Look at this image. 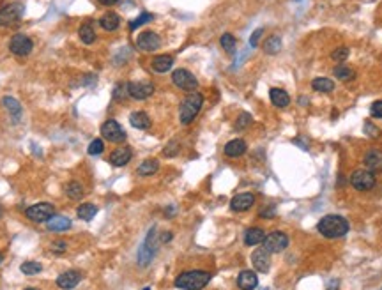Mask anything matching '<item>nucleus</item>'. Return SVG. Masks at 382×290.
Here are the masks:
<instances>
[{"label":"nucleus","instance_id":"f257e3e1","mask_svg":"<svg viewBox=\"0 0 382 290\" xmlns=\"http://www.w3.org/2000/svg\"><path fill=\"white\" fill-rule=\"evenodd\" d=\"M317 230L328 239H338V237H343L349 232V221L343 216L329 214V216H324L318 221Z\"/></svg>","mask_w":382,"mask_h":290},{"label":"nucleus","instance_id":"f03ea898","mask_svg":"<svg viewBox=\"0 0 382 290\" xmlns=\"http://www.w3.org/2000/svg\"><path fill=\"white\" fill-rule=\"evenodd\" d=\"M211 281V273L207 271H186L175 278V287L182 290H202Z\"/></svg>","mask_w":382,"mask_h":290},{"label":"nucleus","instance_id":"7ed1b4c3","mask_svg":"<svg viewBox=\"0 0 382 290\" xmlns=\"http://www.w3.org/2000/svg\"><path fill=\"white\" fill-rule=\"evenodd\" d=\"M202 105H204V96L200 92H189L188 96L182 99L181 108H179L181 124H191L198 112L202 110Z\"/></svg>","mask_w":382,"mask_h":290},{"label":"nucleus","instance_id":"20e7f679","mask_svg":"<svg viewBox=\"0 0 382 290\" xmlns=\"http://www.w3.org/2000/svg\"><path fill=\"white\" fill-rule=\"evenodd\" d=\"M154 255H156V226L149 230L147 237L143 239L140 249H138V265L147 267L152 262Z\"/></svg>","mask_w":382,"mask_h":290},{"label":"nucleus","instance_id":"39448f33","mask_svg":"<svg viewBox=\"0 0 382 290\" xmlns=\"http://www.w3.org/2000/svg\"><path fill=\"white\" fill-rule=\"evenodd\" d=\"M172 82L177 89L184 90V92H197L198 89V80L188 69H175L172 73Z\"/></svg>","mask_w":382,"mask_h":290},{"label":"nucleus","instance_id":"423d86ee","mask_svg":"<svg viewBox=\"0 0 382 290\" xmlns=\"http://www.w3.org/2000/svg\"><path fill=\"white\" fill-rule=\"evenodd\" d=\"M23 4L20 2H11L0 7V27H9L14 25L16 22H20V18L23 16Z\"/></svg>","mask_w":382,"mask_h":290},{"label":"nucleus","instance_id":"0eeeda50","mask_svg":"<svg viewBox=\"0 0 382 290\" xmlns=\"http://www.w3.org/2000/svg\"><path fill=\"white\" fill-rule=\"evenodd\" d=\"M53 214H55L53 205L48 204V202H41V204L30 205V207L25 210V216L29 218L30 221H34V223H46Z\"/></svg>","mask_w":382,"mask_h":290},{"label":"nucleus","instance_id":"6e6552de","mask_svg":"<svg viewBox=\"0 0 382 290\" xmlns=\"http://www.w3.org/2000/svg\"><path fill=\"white\" fill-rule=\"evenodd\" d=\"M101 134L105 140L111 142V144H122L126 140V131L122 129V126L119 124L113 119H108V121L103 122L101 126Z\"/></svg>","mask_w":382,"mask_h":290},{"label":"nucleus","instance_id":"1a4fd4ad","mask_svg":"<svg viewBox=\"0 0 382 290\" xmlns=\"http://www.w3.org/2000/svg\"><path fill=\"white\" fill-rule=\"evenodd\" d=\"M350 186L356 188L357 191H368L375 186V176L370 170H356L350 176Z\"/></svg>","mask_w":382,"mask_h":290},{"label":"nucleus","instance_id":"9d476101","mask_svg":"<svg viewBox=\"0 0 382 290\" xmlns=\"http://www.w3.org/2000/svg\"><path fill=\"white\" fill-rule=\"evenodd\" d=\"M32 48H34V43H32V39L27 37L25 34H16L9 41L11 53L18 55V57H25V55H29Z\"/></svg>","mask_w":382,"mask_h":290},{"label":"nucleus","instance_id":"9b49d317","mask_svg":"<svg viewBox=\"0 0 382 290\" xmlns=\"http://www.w3.org/2000/svg\"><path fill=\"white\" fill-rule=\"evenodd\" d=\"M161 46V37L152 30H143L137 37V48L142 51H156Z\"/></svg>","mask_w":382,"mask_h":290},{"label":"nucleus","instance_id":"f8f14e48","mask_svg":"<svg viewBox=\"0 0 382 290\" xmlns=\"http://www.w3.org/2000/svg\"><path fill=\"white\" fill-rule=\"evenodd\" d=\"M286 246H289V237L283 232H273L264 239V248L269 253H281L286 249Z\"/></svg>","mask_w":382,"mask_h":290},{"label":"nucleus","instance_id":"ddd939ff","mask_svg":"<svg viewBox=\"0 0 382 290\" xmlns=\"http://www.w3.org/2000/svg\"><path fill=\"white\" fill-rule=\"evenodd\" d=\"M127 94L133 99H147L154 94V85L150 82H129Z\"/></svg>","mask_w":382,"mask_h":290},{"label":"nucleus","instance_id":"4468645a","mask_svg":"<svg viewBox=\"0 0 382 290\" xmlns=\"http://www.w3.org/2000/svg\"><path fill=\"white\" fill-rule=\"evenodd\" d=\"M252 264L258 273H268L271 267V253L264 246H262V248H257L252 255Z\"/></svg>","mask_w":382,"mask_h":290},{"label":"nucleus","instance_id":"2eb2a0df","mask_svg":"<svg viewBox=\"0 0 382 290\" xmlns=\"http://www.w3.org/2000/svg\"><path fill=\"white\" fill-rule=\"evenodd\" d=\"M255 205V195L252 193H239L230 200V209L236 212H244Z\"/></svg>","mask_w":382,"mask_h":290},{"label":"nucleus","instance_id":"dca6fc26","mask_svg":"<svg viewBox=\"0 0 382 290\" xmlns=\"http://www.w3.org/2000/svg\"><path fill=\"white\" fill-rule=\"evenodd\" d=\"M82 281V273L80 271H66L57 278V287L62 290H73Z\"/></svg>","mask_w":382,"mask_h":290},{"label":"nucleus","instance_id":"f3484780","mask_svg":"<svg viewBox=\"0 0 382 290\" xmlns=\"http://www.w3.org/2000/svg\"><path fill=\"white\" fill-rule=\"evenodd\" d=\"M131 158H133V150L129 147H117L108 156V161L113 166H124L131 161Z\"/></svg>","mask_w":382,"mask_h":290},{"label":"nucleus","instance_id":"a211bd4d","mask_svg":"<svg viewBox=\"0 0 382 290\" xmlns=\"http://www.w3.org/2000/svg\"><path fill=\"white\" fill-rule=\"evenodd\" d=\"M366 170L370 172H382V150L379 149H372L365 154L363 158Z\"/></svg>","mask_w":382,"mask_h":290},{"label":"nucleus","instance_id":"6ab92c4d","mask_svg":"<svg viewBox=\"0 0 382 290\" xmlns=\"http://www.w3.org/2000/svg\"><path fill=\"white\" fill-rule=\"evenodd\" d=\"M246 149H248L246 142L242 140V138H236V140H230L228 144L225 145L223 152H225V156H228V158H237V156H242V154L246 152Z\"/></svg>","mask_w":382,"mask_h":290},{"label":"nucleus","instance_id":"aec40b11","mask_svg":"<svg viewBox=\"0 0 382 290\" xmlns=\"http://www.w3.org/2000/svg\"><path fill=\"white\" fill-rule=\"evenodd\" d=\"M46 226L50 232H66L71 226V220L66 216H61V214H53V216L46 221Z\"/></svg>","mask_w":382,"mask_h":290},{"label":"nucleus","instance_id":"412c9836","mask_svg":"<svg viewBox=\"0 0 382 290\" xmlns=\"http://www.w3.org/2000/svg\"><path fill=\"white\" fill-rule=\"evenodd\" d=\"M258 285V278L253 271H242L237 276V287L241 290H255Z\"/></svg>","mask_w":382,"mask_h":290},{"label":"nucleus","instance_id":"4be33fe9","mask_svg":"<svg viewBox=\"0 0 382 290\" xmlns=\"http://www.w3.org/2000/svg\"><path fill=\"white\" fill-rule=\"evenodd\" d=\"M269 98H271V103H273L276 108H286V106L290 105V96L283 89H278V87L269 90Z\"/></svg>","mask_w":382,"mask_h":290},{"label":"nucleus","instance_id":"5701e85b","mask_svg":"<svg viewBox=\"0 0 382 290\" xmlns=\"http://www.w3.org/2000/svg\"><path fill=\"white\" fill-rule=\"evenodd\" d=\"M150 66H152V71H156V73H166V71L172 69L174 57L172 55H158V57L152 59Z\"/></svg>","mask_w":382,"mask_h":290},{"label":"nucleus","instance_id":"b1692460","mask_svg":"<svg viewBox=\"0 0 382 290\" xmlns=\"http://www.w3.org/2000/svg\"><path fill=\"white\" fill-rule=\"evenodd\" d=\"M265 239V232L260 228V226H252V228L246 230L244 234V242L246 246H257V244H262Z\"/></svg>","mask_w":382,"mask_h":290},{"label":"nucleus","instance_id":"393cba45","mask_svg":"<svg viewBox=\"0 0 382 290\" xmlns=\"http://www.w3.org/2000/svg\"><path fill=\"white\" fill-rule=\"evenodd\" d=\"M99 25L105 30H108V32H113V30H117L119 25H121V18H119L117 13H106L99 20Z\"/></svg>","mask_w":382,"mask_h":290},{"label":"nucleus","instance_id":"a878e982","mask_svg":"<svg viewBox=\"0 0 382 290\" xmlns=\"http://www.w3.org/2000/svg\"><path fill=\"white\" fill-rule=\"evenodd\" d=\"M129 122L137 129H149L150 128V117L145 112H133L129 115Z\"/></svg>","mask_w":382,"mask_h":290},{"label":"nucleus","instance_id":"bb28decb","mask_svg":"<svg viewBox=\"0 0 382 290\" xmlns=\"http://www.w3.org/2000/svg\"><path fill=\"white\" fill-rule=\"evenodd\" d=\"M159 170V163L158 160H154V158H149V160H143L140 165H138L137 168V173L138 176H154Z\"/></svg>","mask_w":382,"mask_h":290},{"label":"nucleus","instance_id":"cd10ccee","mask_svg":"<svg viewBox=\"0 0 382 290\" xmlns=\"http://www.w3.org/2000/svg\"><path fill=\"white\" fill-rule=\"evenodd\" d=\"M66 195L69 198H73V200H82L83 197H85V189H83V184L78 181H71L66 184Z\"/></svg>","mask_w":382,"mask_h":290},{"label":"nucleus","instance_id":"c85d7f7f","mask_svg":"<svg viewBox=\"0 0 382 290\" xmlns=\"http://www.w3.org/2000/svg\"><path fill=\"white\" fill-rule=\"evenodd\" d=\"M2 105L6 106V110L11 113V117H14V121H18V119L22 117V105H20L14 98L6 96L2 99Z\"/></svg>","mask_w":382,"mask_h":290},{"label":"nucleus","instance_id":"c756f323","mask_svg":"<svg viewBox=\"0 0 382 290\" xmlns=\"http://www.w3.org/2000/svg\"><path fill=\"white\" fill-rule=\"evenodd\" d=\"M78 35H80V39L85 43V45H92V43L96 41V32H94L92 23H90V22L83 23V25L80 27V30H78Z\"/></svg>","mask_w":382,"mask_h":290},{"label":"nucleus","instance_id":"7c9ffc66","mask_svg":"<svg viewBox=\"0 0 382 290\" xmlns=\"http://www.w3.org/2000/svg\"><path fill=\"white\" fill-rule=\"evenodd\" d=\"M312 87L317 90V92L329 94L334 90V82L331 80V78H315V80L312 82Z\"/></svg>","mask_w":382,"mask_h":290},{"label":"nucleus","instance_id":"2f4dec72","mask_svg":"<svg viewBox=\"0 0 382 290\" xmlns=\"http://www.w3.org/2000/svg\"><path fill=\"white\" fill-rule=\"evenodd\" d=\"M77 214H78L80 220L90 221L96 216V214H98V207H96L94 204H82V205H78Z\"/></svg>","mask_w":382,"mask_h":290},{"label":"nucleus","instance_id":"473e14b6","mask_svg":"<svg viewBox=\"0 0 382 290\" xmlns=\"http://www.w3.org/2000/svg\"><path fill=\"white\" fill-rule=\"evenodd\" d=\"M281 50V39L278 35H271L264 41V51L268 55H276Z\"/></svg>","mask_w":382,"mask_h":290},{"label":"nucleus","instance_id":"72a5a7b5","mask_svg":"<svg viewBox=\"0 0 382 290\" xmlns=\"http://www.w3.org/2000/svg\"><path fill=\"white\" fill-rule=\"evenodd\" d=\"M334 76L338 78V80H341V82H349V80H354L356 78V73H354V69H350V67H347V66H336L334 67Z\"/></svg>","mask_w":382,"mask_h":290},{"label":"nucleus","instance_id":"f704fd0d","mask_svg":"<svg viewBox=\"0 0 382 290\" xmlns=\"http://www.w3.org/2000/svg\"><path fill=\"white\" fill-rule=\"evenodd\" d=\"M20 271H22L23 274H27V276H34V274L43 271V265L39 264V262L29 260V262H23L22 267H20Z\"/></svg>","mask_w":382,"mask_h":290},{"label":"nucleus","instance_id":"c9c22d12","mask_svg":"<svg viewBox=\"0 0 382 290\" xmlns=\"http://www.w3.org/2000/svg\"><path fill=\"white\" fill-rule=\"evenodd\" d=\"M220 45L226 53H234V51H236V46H237V41L232 34H223L221 39H220Z\"/></svg>","mask_w":382,"mask_h":290},{"label":"nucleus","instance_id":"e433bc0d","mask_svg":"<svg viewBox=\"0 0 382 290\" xmlns=\"http://www.w3.org/2000/svg\"><path fill=\"white\" fill-rule=\"evenodd\" d=\"M152 18H154V16H152L150 13H142L137 20H133V22L129 23V29H131V30H137L138 27H142V25H145V23L152 22Z\"/></svg>","mask_w":382,"mask_h":290},{"label":"nucleus","instance_id":"4c0bfd02","mask_svg":"<svg viewBox=\"0 0 382 290\" xmlns=\"http://www.w3.org/2000/svg\"><path fill=\"white\" fill-rule=\"evenodd\" d=\"M105 150V142L101 140V138H96V140L90 142L89 149H87V152L90 154V156H99V154Z\"/></svg>","mask_w":382,"mask_h":290},{"label":"nucleus","instance_id":"58836bf2","mask_svg":"<svg viewBox=\"0 0 382 290\" xmlns=\"http://www.w3.org/2000/svg\"><path fill=\"white\" fill-rule=\"evenodd\" d=\"M252 121H253V119H252V115H250V113H246V112H244V113H241V115L237 117V121H236V129H237V131L246 129L250 124H252Z\"/></svg>","mask_w":382,"mask_h":290},{"label":"nucleus","instance_id":"ea45409f","mask_svg":"<svg viewBox=\"0 0 382 290\" xmlns=\"http://www.w3.org/2000/svg\"><path fill=\"white\" fill-rule=\"evenodd\" d=\"M349 48L347 46H340V48H336L331 53V59L334 62H343V61H347V57H349Z\"/></svg>","mask_w":382,"mask_h":290},{"label":"nucleus","instance_id":"a19ab883","mask_svg":"<svg viewBox=\"0 0 382 290\" xmlns=\"http://www.w3.org/2000/svg\"><path fill=\"white\" fill-rule=\"evenodd\" d=\"M179 149H181V145H179L177 142H170V144L165 147L163 154H165L166 158H174V156H177V154H179Z\"/></svg>","mask_w":382,"mask_h":290},{"label":"nucleus","instance_id":"79ce46f5","mask_svg":"<svg viewBox=\"0 0 382 290\" xmlns=\"http://www.w3.org/2000/svg\"><path fill=\"white\" fill-rule=\"evenodd\" d=\"M365 133L372 138H379L380 137V129L377 126H373L372 122H365Z\"/></svg>","mask_w":382,"mask_h":290},{"label":"nucleus","instance_id":"37998d69","mask_svg":"<svg viewBox=\"0 0 382 290\" xmlns=\"http://www.w3.org/2000/svg\"><path fill=\"white\" fill-rule=\"evenodd\" d=\"M370 112H372V117L382 119V101H375V103H373L372 108H370Z\"/></svg>","mask_w":382,"mask_h":290},{"label":"nucleus","instance_id":"c03bdc74","mask_svg":"<svg viewBox=\"0 0 382 290\" xmlns=\"http://www.w3.org/2000/svg\"><path fill=\"white\" fill-rule=\"evenodd\" d=\"M262 32H264L262 29H257V30H255V32L252 34V37H250V46H252V48H255V46L258 45V39L262 37Z\"/></svg>","mask_w":382,"mask_h":290},{"label":"nucleus","instance_id":"a18cd8bd","mask_svg":"<svg viewBox=\"0 0 382 290\" xmlns=\"http://www.w3.org/2000/svg\"><path fill=\"white\" fill-rule=\"evenodd\" d=\"M67 248V242H64V241H57V242H51V249L53 252H64V249Z\"/></svg>","mask_w":382,"mask_h":290},{"label":"nucleus","instance_id":"49530a36","mask_svg":"<svg viewBox=\"0 0 382 290\" xmlns=\"http://www.w3.org/2000/svg\"><path fill=\"white\" fill-rule=\"evenodd\" d=\"M260 216L262 218H273L274 216V207H268V209H264L260 212Z\"/></svg>","mask_w":382,"mask_h":290},{"label":"nucleus","instance_id":"de8ad7c7","mask_svg":"<svg viewBox=\"0 0 382 290\" xmlns=\"http://www.w3.org/2000/svg\"><path fill=\"white\" fill-rule=\"evenodd\" d=\"M101 6H106V7H110V6H115V4H119V0H98Z\"/></svg>","mask_w":382,"mask_h":290},{"label":"nucleus","instance_id":"09e8293b","mask_svg":"<svg viewBox=\"0 0 382 290\" xmlns=\"http://www.w3.org/2000/svg\"><path fill=\"white\" fill-rule=\"evenodd\" d=\"M329 290H338V280H333L331 285H329Z\"/></svg>","mask_w":382,"mask_h":290},{"label":"nucleus","instance_id":"8fccbe9b","mask_svg":"<svg viewBox=\"0 0 382 290\" xmlns=\"http://www.w3.org/2000/svg\"><path fill=\"white\" fill-rule=\"evenodd\" d=\"M170 239H172V236H170V234H165V236H163V241H170Z\"/></svg>","mask_w":382,"mask_h":290},{"label":"nucleus","instance_id":"3c124183","mask_svg":"<svg viewBox=\"0 0 382 290\" xmlns=\"http://www.w3.org/2000/svg\"><path fill=\"white\" fill-rule=\"evenodd\" d=\"M0 216H2V207H0Z\"/></svg>","mask_w":382,"mask_h":290},{"label":"nucleus","instance_id":"603ef678","mask_svg":"<svg viewBox=\"0 0 382 290\" xmlns=\"http://www.w3.org/2000/svg\"><path fill=\"white\" fill-rule=\"evenodd\" d=\"M0 262H2V253H0Z\"/></svg>","mask_w":382,"mask_h":290},{"label":"nucleus","instance_id":"864d4df0","mask_svg":"<svg viewBox=\"0 0 382 290\" xmlns=\"http://www.w3.org/2000/svg\"><path fill=\"white\" fill-rule=\"evenodd\" d=\"M143 290H150V288H149V287H145V288H143Z\"/></svg>","mask_w":382,"mask_h":290},{"label":"nucleus","instance_id":"5fc2aeb1","mask_svg":"<svg viewBox=\"0 0 382 290\" xmlns=\"http://www.w3.org/2000/svg\"><path fill=\"white\" fill-rule=\"evenodd\" d=\"M27 290H35V288H27Z\"/></svg>","mask_w":382,"mask_h":290}]
</instances>
